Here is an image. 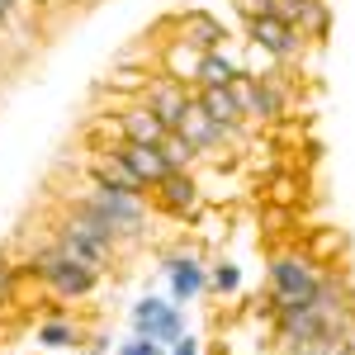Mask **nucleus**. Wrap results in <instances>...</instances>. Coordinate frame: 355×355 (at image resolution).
Listing matches in <instances>:
<instances>
[{"label": "nucleus", "instance_id": "ddd939ff", "mask_svg": "<svg viewBox=\"0 0 355 355\" xmlns=\"http://www.w3.org/2000/svg\"><path fill=\"white\" fill-rule=\"evenodd\" d=\"M194 105L209 114V119H218L223 128H232V133L246 123V114H242V105H237V95H232V85H199Z\"/></svg>", "mask_w": 355, "mask_h": 355}, {"label": "nucleus", "instance_id": "f03ea898", "mask_svg": "<svg viewBox=\"0 0 355 355\" xmlns=\"http://www.w3.org/2000/svg\"><path fill=\"white\" fill-rule=\"evenodd\" d=\"M76 204L110 223L119 232V242L147 232V194H123V190H110V185H90V194H81Z\"/></svg>", "mask_w": 355, "mask_h": 355}, {"label": "nucleus", "instance_id": "2eb2a0df", "mask_svg": "<svg viewBox=\"0 0 355 355\" xmlns=\"http://www.w3.org/2000/svg\"><path fill=\"white\" fill-rule=\"evenodd\" d=\"M246 67L237 57H227V48H214V53L199 57V71H194V85H232Z\"/></svg>", "mask_w": 355, "mask_h": 355}, {"label": "nucleus", "instance_id": "f3484780", "mask_svg": "<svg viewBox=\"0 0 355 355\" xmlns=\"http://www.w3.org/2000/svg\"><path fill=\"white\" fill-rule=\"evenodd\" d=\"M157 147H162V157H166V166H171V171H194V166H199V147H194L185 133H175V128H171Z\"/></svg>", "mask_w": 355, "mask_h": 355}, {"label": "nucleus", "instance_id": "9b49d317", "mask_svg": "<svg viewBox=\"0 0 355 355\" xmlns=\"http://www.w3.org/2000/svg\"><path fill=\"white\" fill-rule=\"evenodd\" d=\"M166 279H171V303H190L209 289V270L199 266V256H166Z\"/></svg>", "mask_w": 355, "mask_h": 355}, {"label": "nucleus", "instance_id": "7ed1b4c3", "mask_svg": "<svg viewBox=\"0 0 355 355\" xmlns=\"http://www.w3.org/2000/svg\"><path fill=\"white\" fill-rule=\"evenodd\" d=\"M318 294H322V275L313 270L308 256L284 251V256L270 261V303L275 308H308V303H318Z\"/></svg>", "mask_w": 355, "mask_h": 355}, {"label": "nucleus", "instance_id": "6ab92c4d", "mask_svg": "<svg viewBox=\"0 0 355 355\" xmlns=\"http://www.w3.org/2000/svg\"><path fill=\"white\" fill-rule=\"evenodd\" d=\"M327 28H331L327 0H308V15L299 19V33H303V38H313V43H322V38H327Z\"/></svg>", "mask_w": 355, "mask_h": 355}, {"label": "nucleus", "instance_id": "0eeeda50", "mask_svg": "<svg viewBox=\"0 0 355 355\" xmlns=\"http://www.w3.org/2000/svg\"><path fill=\"white\" fill-rule=\"evenodd\" d=\"M152 194H157V209L171 214V218H194V214H199V204H204L194 171H171Z\"/></svg>", "mask_w": 355, "mask_h": 355}, {"label": "nucleus", "instance_id": "39448f33", "mask_svg": "<svg viewBox=\"0 0 355 355\" xmlns=\"http://www.w3.org/2000/svg\"><path fill=\"white\" fill-rule=\"evenodd\" d=\"M246 43L256 53L275 57V62H289V57H299L303 33L294 24H284V19H275V15H256V19H246Z\"/></svg>", "mask_w": 355, "mask_h": 355}, {"label": "nucleus", "instance_id": "20e7f679", "mask_svg": "<svg viewBox=\"0 0 355 355\" xmlns=\"http://www.w3.org/2000/svg\"><path fill=\"white\" fill-rule=\"evenodd\" d=\"M133 336H147V341H157V346H175V341L185 336V313H180V303L157 299V294L137 299L133 303Z\"/></svg>", "mask_w": 355, "mask_h": 355}, {"label": "nucleus", "instance_id": "4468645a", "mask_svg": "<svg viewBox=\"0 0 355 355\" xmlns=\"http://www.w3.org/2000/svg\"><path fill=\"white\" fill-rule=\"evenodd\" d=\"M180 38L199 48V53H214V48H227V28L214 19V15H204V10H190V15H180Z\"/></svg>", "mask_w": 355, "mask_h": 355}, {"label": "nucleus", "instance_id": "f8f14e48", "mask_svg": "<svg viewBox=\"0 0 355 355\" xmlns=\"http://www.w3.org/2000/svg\"><path fill=\"white\" fill-rule=\"evenodd\" d=\"M85 175H90V185H110V190H123V194H147V185L128 171V162L119 152H110V147L95 152V162L85 166Z\"/></svg>", "mask_w": 355, "mask_h": 355}, {"label": "nucleus", "instance_id": "9d476101", "mask_svg": "<svg viewBox=\"0 0 355 355\" xmlns=\"http://www.w3.org/2000/svg\"><path fill=\"white\" fill-rule=\"evenodd\" d=\"M175 133H185L199 147V157H218V147H227V137H237L232 128H223L218 119H209V114L194 105V95H190V105H185V114H180V123H175Z\"/></svg>", "mask_w": 355, "mask_h": 355}, {"label": "nucleus", "instance_id": "a878e982", "mask_svg": "<svg viewBox=\"0 0 355 355\" xmlns=\"http://www.w3.org/2000/svg\"><path fill=\"white\" fill-rule=\"evenodd\" d=\"M15 5H19V0H0V24H5V19L15 15Z\"/></svg>", "mask_w": 355, "mask_h": 355}, {"label": "nucleus", "instance_id": "dca6fc26", "mask_svg": "<svg viewBox=\"0 0 355 355\" xmlns=\"http://www.w3.org/2000/svg\"><path fill=\"white\" fill-rule=\"evenodd\" d=\"M199 48H190L185 38H171L166 43V53H162V71L166 76H175V81H185V85H194V71H199Z\"/></svg>", "mask_w": 355, "mask_h": 355}, {"label": "nucleus", "instance_id": "6e6552de", "mask_svg": "<svg viewBox=\"0 0 355 355\" xmlns=\"http://www.w3.org/2000/svg\"><path fill=\"white\" fill-rule=\"evenodd\" d=\"M114 123V137H123V142H162L171 128H166L157 114L147 110L142 100H128V105H119V110L110 114Z\"/></svg>", "mask_w": 355, "mask_h": 355}, {"label": "nucleus", "instance_id": "a211bd4d", "mask_svg": "<svg viewBox=\"0 0 355 355\" xmlns=\"http://www.w3.org/2000/svg\"><path fill=\"white\" fill-rule=\"evenodd\" d=\"M57 246H62V251H67L71 261L90 266V270H105V266H110V256H105V251H95L90 242H81V237H76V232H67L62 223H57Z\"/></svg>", "mask_w": 355, "mask_h": 355}, {"label": "nucleus", "instance_id": "f257e3e1", "mask_svg": "<svg viewBox=\"0 0 355 355\" xmlns=\"http://www.w3.org/2000/svg\"><path fill=\"white\" fill-rule=\"evenodd\" d=\"M28 275H38L57 299H85V294L100 284V270H90V266H81V261H71L57 242L28 256Z\"/></svg>", "mask_w": 355, "mask_h": 355}, {"label": "nucleus", "instance_id": "423d86ee", "mask_svg": "<svg viewBox=\"0 0 355 355\" xmlns=\"http://www.w3.org/2000/svg\"><path fill=\"white\" fill-rule=\"evenodd\" d=\"M137 100L157 114L166 128H175V123H180V114H185V105H190V85L162 71V76H147V85L137 90Z\"/></svg>", "mask_w": 355, "mask_h": 355}, {"label": "nucleus", "instance_id": "4be33fe9", "mask_svg": "<svg viewBox=\"0 0 355 355\" xmlns=\"http://www.w3.org/2000/svg\"><path fill=\"white\" fill-rule=\"evenodd\" d=\"M270 15L275 19H284V24L299 28V19L308 15V0H270Z\"/></svg>", "mask_w": 355, "mask_h": 355}, {"label": "nucleus", "instance_id": "bb28decb", "mask_svg": "<svg viewBox=\"0 0 355 355\" xmlns=\"http://www.w3.org/2000/svg\"><path fill=\"white\" fill-rule=\"evenodd\" d=\"M10 275H15V270H10V266H5V261H0V294H5V289H10Z\"/></svg>", "mask_w": 355, "mask_h": 355}, {"label": "nucleus", "instance_id": "aec40b11", "mask_svg": "<svg viewBox=\"0 0 355 355\" xmlns=\"http://www.w3.org/2000/svg\"><path fill=\"white\" fill-rule=\"evenodd\" d=\"M209 289H218V294H237V289H242V266H232V261H214V266H209Z\"/></svg>", "mask_w": 355, "mask_h": 355}, {"label": "nucleus", "instance_id": "1a4fd4ad", "mask_svg": "<svg viewBox=\"0 0 355 355\" xmlns=\"http://www.w3.org/2000/svg\"><path fill=\"white\" fill-rule=\"evenodd\" d=\"M110 152H119V157L128 162V171H133L147 190H157L166 175H171V166H166V157H162V147H157V142H123V137H114Z\"/></svg>", "mask_w": 355, "mask_h": 355}, {"label": "nucleus", "instance_id": "393cba45", "mask_svg": "<svg viewBox=\"0 0 355 355\" xmlns=\"http://www.w3.org/2000/svg\"><path fill=\"white\" fill-rule=\"evenodd\" d=\"M171 355H199V341H194L190 331H185V336H180L175 346H171Z\"/></svg>", "mask_w": 355, "mask_h": 355}, {"label": "nucleus", "instance_id": "412c9836", "mask_svg": "<svg viewBox=\"0 0 355 355\" xmlns=\"http://www.w3.org/2000/svg\"><path fill=\"white\" fill-rule=\"evenodd\" d=\"M38 341H43V346H53V351H62V346H76L81 336H76V327H71V322H62V318H48V322L38 327Z\"/></svg>", "mask_w": 355, "mask_h": 355}, {"label": "nucleus", "instance_id": "b1692460", "mask_svg": "<svg viewBox=\"0 0 355 355\" xmlns=\"http://www.w3.org/2000/svg\"><path fill=\"white\" fill-rule=\"evenodd\" d=\"M242 19H256V15H270V0H232Z\"/></svg>", "mask_w": 355, "mask_h": 355}, {"label": "nucleus", "instance_id": "5701e85b", "mask_svg": "<svg viewBox=\"0 0 355 355\" xmlns=\"http://www.w3.org/2000/svg\"><path fill=\"white\" fill-rule=\"evenodd\" d=\"M119 355H162V346H157V341H147V336H133V341H123V346H119Z\"/></svg>", "mask_w": 355, "mask_h": 355}]
</instances>
